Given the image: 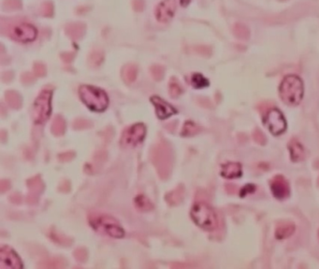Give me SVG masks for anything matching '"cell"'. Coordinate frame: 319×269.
<instances>
[{"instance_id":"cell-5","label":"cell","mask_w":319,"mask_h":269,"mask_svg":"<svg viewBox=\"0 0 319 269\" xmlns=\"http://www.w3.org/2000/svg\"><path fill=\"white\" fill-rule=\"evenodd\" d=\"M152 160L162 179L169 176L172 166V153L166 142H161L153 149Z\"/></svg>"},{"instance_id":"cell-37","label":"cell","mask_w":319,"mask_h":269,"mask_svg":"<svg viewBox=\"0 0 319 269\" xmlns=\"http://www.w3.org/2000/svg\"><path fill=\"white\" fill-rule=\"evenodd\" d=\"M10 188V183L7 180H2L1 181V192L4 193L6 190H9Z\"/></svg>"},{"instance_id":"cell-11","label":"cell","mask_w":319,"mask_h":269,"mask_svg":"<svg viewBox=\"0 0 319 269\" xmlns=\"http://www.w3.org/2000/svg\"><path fill=\"white\" fill-rule=\"evenodd\" d=\"M175 10V0H163L156 9V17L160 23H167L174 16Z\"/></svg>"},{"instance_id":"cell-3","label":"cell","mask_w":319,"mask_h":269,"mask_svg":"<svg viewBox=\"0 0 319 269\" xmlns=\"http://www.w3.org/2000/svg\"><path fill=\"white\" fill-rule=\"evenodd\" d=\"M89 223L97 232L108 235L112 238L121 239L125 235L120 223L112 216L105 214H92L89 216Z\"/></svg>"},{"instance_id":"cell-15","label":"cell","mask_w":319,"mask_h":269,"mask_svg":"<svg viewBox=\"0 0 319 269\" xmlns=\"http://www.w3.org/2000/svg\"><path fill=\"white\" fill-rule=\"evenodd\" d=\"M272 191L275 197L283 199L288 195V186L285 181V179H282V178H280V179H275L273 181Z\"/></svg>"},{"instance_id":"cell-8","label":"cell","mask_w":319,"mask_h":269,"mask_svg":"<svg viewBox=\"0 0 319 269\" xmlns=\"http://www.w3.org/2000/svg\"><path fill=\"white\" fill-rule=\"evenodd\" d=\"M146 128L142 123H136L127 128L123 133L121 145L124 148H130L139 145L145 137Z\"/></svg>"},{"instance_id":"cell-35","label":"cell","mask_w":319,"mask_h":269,"mask_svg":"<svg viewBox=\"0 0 319 269\" xmlns=\"http://www.w3.org/2000/svg\"><path fill=\"white\" fill-rule=\"evenodd\" d=\"M73 57H74V54H72V53H65V54H62L61 55V58L66 63L71 62L72 59H73Z\"/></svg>"},{"instance_id":"cell-1","label":"cell","mask_w":319,"mask_h":269,"mask_svg":"<svg viewBox=\"0 0 319 269\" xmlns=\"http://www.w3.org/2000/svg\"><path fill=\"white\" fill-rule=\"evenodd\" d=\"M279 93L282 100L287 105H299L304 94V86L300 77L296 75L286 76L280 84Z\"/></svg>"},{"instance_id":"cell-4","label":"cell","mask_w":319,"mask_h":269,"mask_svg":"<svg viewBox=\"0 0 319 269\" xmlns=\"http://www.w3.org/2000/svg\"><path fill=\"white\" fill-rule=\"evenodd\" d=\"M191 217L197 225L207 231L217 227L218 221L215 210L205 202H197L191 209Z\"/></svg>"},{"instance_id":"cell-28","label":"cell","mask_w":319,"mask_h":269,"mask_svg":"<svg viewBox=\"0 0 319 269\" xmlns=\"http://www.w3.org/2000/svg\"><path fill=\"white\" fill-rule=\"evenodd\" d=\"M151 73H152L153 78H154L156 81L160 82V81H161V80L163 79V77H164V74H165V69H164V67H163L162 65H153V66L151 67Z\"/></svg>"},{"instance_id":"cell-26","label":"cell","mask_w":319,"mask_h":269,"mask_svg":"<svg viewBox=\"0 0 319 269\" xmlns=\"http://www.w3.org/2000/svg\"><path fill=\"white\" fill-rule=\"evenodd\" d=\"M294 231V226L293 225H285V226H281L280 228L277 229L276 231V237L277 239H285L289 237L291 234Z\"/></svg>"},{"instance_id":"cell-14","label":"cell","mask_w":319,"mask_h":269,"mask_svg":"<svg viewBox=\"0 0 319 269\" xmlns=\"http://www.w3.org/2000/svg\"><path fill=\"white\" fill-rule=\"evenodd\" d=\"M66 34L73 40L82 38L85 33V26L82 23H71L66 26Z\"/></svg>"},{"instance_id":"cell-24","label":"cell","mask_w":319,"mask_h":269,"mask_svg":"<svg viewBox=\"0 0 319 269\" xmlns=\"http://www.w3.org/2000/svg\"><path fill=\"white\" fill-rule=\"evenodd\" d=\"M28 185H29V190H31L32 192H35V193H39L43 189V183H42L41 179H39V177L38 176L34 177V178L29 179Z\"/></svg>"},{"instance_id":"cell-17","label":"cell","mask_w":319,"mask_h":269,"mask_svg":"<svg viewBox=\"0 0 319 269\" xmlns=\"http://www.w3.org/2000/svg\"><path fill=\"white\" fill-rule=\"evenodd\" d=\"M291 159L293 162H299L303 158V147L300 145L297 140H292L289 144Z\"/></svg>"},{"instance_id":"cell-10","label":"cell","mask_w":319,"mask_h":269,"mask_svg":"<svg viewBox=\"0 0 319 269\" xmlns=\"http://www.w3.org/2000/svg\"><path fill=\"white\" fill-rule=\"evenodd\" d=\"M23 268L17 253L10 247L3 246L0 250V269H19Z\"/></svg>"},{"instance_id":"cell-36","label":"cell","mask_w":319,"mask_h":269,"mask_svg":"<svg viewBox=\"0 0 319 269\" xmlns=\"http://www.w3.org/2000/svg\"><path fill=\"white\" fill-rule=\"evenodd\" d=\"M22 80H23L24 83L29 84V83H32L34 81V78H33L32 75L29 74V73H25L22 76Z\"/></svg>"},{"instance_id":"cell-39","label":"cell","mask_w":319,"mask_h":269,"mask_svg":"<svg viewBox=\"0 0 319 269\" xmlns=\"http://www.w3.org/2000/svg\"><path fill=\"white\" fill-rule=\"evenodd\" d=\"M189 2H190V0H181V3L183 6H187L188 4H189Z\"/></svg>"},{"instance_id":"cell-27","label":"cell","mask_w":319,"mask_h":269,"mask_svg":"<svg viewBox=\"0 0 319 269\" xmlns=\"http://www.w3.org/2000/svg\"><path fill=\"white\" fill-rule=\"evenodd\" d=\"M198 132V127L192 121H187L182 131L183 136H192Z\"/></svg>"},{"instance_id":"cell-38","label":"cell","mask_w":319,"mask_h":269,"mask_svg":"<svg viewBox=\"0 0 319 269\" xmlns=\"http://www.w3.org/2000/svg\"><path fill=\"white\" fill-rule=\"evenodd\" d=\"M253 185H247L245 186L244 187V189H243V192H242V196H244V195H246V192L247 193H251V192H253V191H251V187H252Z\"/></svg>"},{"instance_id":"cell-7","label":"cell","mask_w":319,"mask_h":269,"mask_svg":"<svg viewBox=\"0 0 319 269\" xmlns=\"http://www.w3.org/2000/svg\"><path fill=\"white\" fill-rule=\"evenodd\" d=\"M9 35L11 38L20 42H30L37 37V30L29 23H16L9 27Z\"/></svg>"},{"instance_id":"cell-23","label":"cell","mask_w":319,"mask_h":269,"mask_svg":"<svg viewBox=\"0 0 319 269\" xmlns=\"http://www.w3.org/2000/svg\"><path fill=\"white\" fill-rule=\"evenodd\" d=\"M169 94L174 98L178 97L179 95L183 93V88H182L181 84H180L178 80L176 78H171L170 79L169 84Z\"/></svg>"},{"instance_id":"cell-21","label":"cell","mask_w":319,"mask_h":269,"mask_svg":"<svg viewBox=\"0 0 319 269\" xmlns=\"http://www.w3.org/2000/svg\"><path fill=\"white\" fill-rule=\"evenodd\" d=\"M65 128H66V123L64 119L60 116H57L52 123V132L56 136H61L63 135Z\"/></svg>"},{"instance_id":"cell-31","label":"cell","mask_w":319,"mask_h":269,"mask_svg":"<svg viewBox=\"0 0 319 269\" xmlns=\"http://www.w3.org/2000/svg\"><path fill=\"white\" fill-rule=\"evenodd\" d=\"M74 128L76 129H85V128H87L91 125V122L90 121L85 120V119H77L74 123Z\"/></svg>"},{"instance_id":"cell-13","label":"cell","mask_w":319,"mask_h":269,"mask_svg":"<svg viewBox=\"0 0 319 269\" xmlns=\"http://www.w3.org/2000/svg\"><path fill=\"white\" fill-rule=\"evenodd\" d=\"M221 175L225 179H236L242 176V166L239 163H227L221 167Z\"/></svg>"},{"instance_id":"cell-20","label":"cell","mask_w":319,"mask_h":269,"mask_svg":"<svg viewBox=\"0 0 319 269\" xmlns=\"http://www.w3.org/2000/svg\"><path fill=\"white\" fill-rule=\"evenodd\" d=\"M6 101L12 109H19L22 106V98L15 91H8L6 93Z\"/></svg>"},{"instance_id":"cell-32","label":"cell","mask_w":319,"mask_h":269,"mask_svg":"<svg viewBox=\"0 0 319 269\" xmlns=\"http://www.w3.org/2000/svg\"><path fill=\"white\" fill-rule=\"evenodd\" d=\"M74 257L80 262H85L86 258H87V252H86L85 249L79 248L74 251Z\"/></svg>"},{"instance_id":"cell-9","label":"cell","mask_w":319,"mask_h":269,"mask_svg":"<svg viewBox=\"0 0 319 269\" xmlns=\"http://www.w3.org/2000/svg\"><path fill=\"white\" fill-rule=\"evenodd\" d=\"M264 124L268 127V129L274 136H279L287 130V121L279 110L272 109L267 112Z\"/></svg>"},{"instance_id":"cell-34","label":"cell","mask_w":319,"mask_h":269,"mask_svg":"<svg viewBox=\"0 0 319 269\" xmlns=\"http://www.w3.org/2000/svg\"><path fill=\"white\" fill-rule=\"evenodd\" d=\"M132 5H133V9L136 11H141L144 8V2L142 0H134Z\"/></svg>"},{"instance_id":"cell-30","label":"cell","mask_w":319,"mask_h":269,"mask_svg":"<svg viewBox=\"0 0 319 269\" xmlns=\"http://www.w3.org/2000/svg\"><path fill=\"white\" fill-rule=\"evenodd\" d=\"M41 12L44 16L46 17H51L54 13V6L52 4V2L50 1H47V2H44L42 5H41Z\"/></svg>"},{"instance_id":"cell-25","label":"cell","mask_w":319,"mask_h":269,"mask_svg":"<svg viewBox=\"0 0 319 269\" xmlns=\"http://www.w3.org/2000/svg\"><path fill=\"white\" fill-rule=\"evenodd\" d=\"M191 83L195 88H204L209 85L208 80L201 74H194L191 78Z\"/></svg>"},{"instance_id":"cell-33","label":"cell","mask_w":319,"mask_h":269,"mask_svg":"<svg viewBox=\"0 0 319 269\" xmlns=\"http://www.w3.org/2000/svg\"><path fill=\"white\" fill-rule=\"evenodd\" d=\"M34 72L38 77H42L46 73V67L41 63H36L34 65Z\"/></svg>"},{"instance_id":"cell-22","label":"cell","mask_w":319,"mask_h":269,"mask_svg":"<svg viewBox=\"0 0 319 269\" xmlns=\"http://www.w3.org/2000/svg\"><path fill=\"white\" fill-rule=\"evenodd\" d=\"M103 52L101 50H94L89 55V64L93 67H96L100 65L103 61Z\"/></svg>"},{"instance_id":"cell-19","label":"cell","mask_w":319,"mask_h":269,"mask_svg":"<svg viewBox=\"0 0 319 269\" xmlns=\"http://www.w3.org/2000/svg\"><path fill=\"white\" fill-rule=\"evenodd\" d=\"M184 196V190L182 187H178L177 189L173 190L172 192L169 193L166 196V200L169 205L171 206H176L179 203H181L182 199Z\"/></svg>"},{"instance_id":"cell-18","label":"cell","mask_w":319,"mask_h":269,"mask_svg":"<svg viewBox=\"0 0 319 269\" xmlns=\"http://www.w3.org/2000/svg\"><path fill=\"white\" fill-rule=\"evenodd\" d=\"M134 203L136 208L141 211H149L153 209V204L150 200L143 195H139L135 199Z\"/></svg>"},{"instance_id":"cell-6","label":"cell","mask_w":319,"mask_h":269,"mask_svg":"<svg viewBox=\"0 0 319 269\" xmlns=\"http://www.w3.org/2000/svg\"><path fill=\"white\" fill-rule=\"evenodd\" d=\"M51 98H52V91L45 89L39 93L38 98L34 103L32 116L34 121L38 124L43 123L47 121L51 114Z\"/></svg>"},{"instance_id":"cell-29","label":"cell","mask_w":319,"mask_h":269,"mask_svg":"<svg viewBox=\"0 0 319 269\" xmlns=\"http://www.w3.org/2000/svg\"><path fill=\"white\" fill-rule=\"evenodd\" d=\"M5 9L8 10H15L22 8V2L20 0H5L3 3Z\"/></svg>"},{"instance_id":"cell-2","label":"cell","mask_w":319,"mask_h":269,"mask_svg":"<svg viewBox=\"0 0 319 269\" xmlns=\"http://www.w3.org/2000/svg\"><path fill=\"white\" fill-rule=\"evenodd\" d=\"M79 94L82 101L87 108L94 112H103L109 104V99L103 90L94 86L83 85L79 89Z\"/></svg>"},{"instance_id":"cell-12","label":"cell","mask_w":319,"mask_h":269,"mask_svg":"<svg viewBox=\"0 0 319 269\" xmlns=\"http://www.w3.org/2000/svg\"><path fill=\"white\" fill-rule=\"evenodd\" d=\"M151 102L153 103V105L155 106L156 111H157V115L160 120L167 119V118H169V116L177 113V111L172 106H170L169 103L166 102L165 100L160 98V96H156V95L152 96Z\"/></svg>"},{"instance_id":"cell-16","label":"cell","mask_w":319,"mask_h":269,"mask_svg":"<svg viewBox=\"0 0 319 269\" xmlns=\"http://www.w3.org/2000/svg\"><path fill=\"white\" fill-rule=\"evenodd\" d=\"M137 65L134 64H128V65H125L122 70V77L124 81L128 84H131L137 77Z\"/></svg>"}]
</instances>
